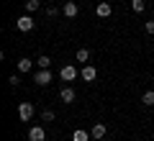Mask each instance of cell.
Listing matches in <instances>:
<instances>
[{"mask_svg": "<svg viewBox=\"0 0 154 141\" xmlns=\"http://www.w3.org/2000/svg\"><path fill=\"white\" fill-rule=\"evenodd\" d=\"M90 133H93V139H98V141H100V139H103L105 133H108V128H105V123H95Z\"/></svg>", "mask_w": 154, "mask_h": 141, "instance_id": "cell-8", "label": "cell"}, {"mask_svg": "<svg viewBox=\"0 0 154 141\" xmlns=\"http://www.w3.org/2000/svg\"><path fill=\"white\" fill-rule=\"evenodd\" d=\"M33 26H36V21H33L31 16H21V18L16 21V28H18V31H23V33L33 31Z\"/></svg>", "mask_w": 154, "mask_h": 141, "instance_id": "cell-1", "label": "cell"}, {"mask_svg": "<svg viewBox=\"0 0 154 141\" xmlns=\"http://www.w3.org/2000/svg\"><path fill=\"white\" fill-rule=\"evenodd\" d=\"M77 11H80V8H77V3H75V0H67V3H64V8H62V13H64L67 18H75V16H77Z\"/></svg>", "mask_w": 154, "mask_h": 141, "instance_id": "cell-5", "label": "cell"}, {"mask_svg": "<svg viewBox=\"0 0 154 141\" xmlns=\"http://www.w3.org/2000/svg\"><path fill=\"white\" fill-rule=\"evenodd\" d=\"M54 80V75H51L49 69H41V72H36V85H41V87H46L49 82Z\"/></svg>", "mask_w": 154, "mask_h": 141, "instance_id": "cell-4", "label": "cell"}, {"mask_svg": "<svg viewBox=\"0 0 154 141\" xmlns=\"http://www.w3.org/2000/svg\"><path fill=\"white\" fill-rule=\"evenodd\" d=\"M18 115H21V121H31L33 118V105L31 103H21L18 105Z\"/></svg>", "mask_w": 154, "mask_h": 141, "instance_id": "cell-3", "label": "cell"}, {"mask_svg": "<svg viewBox=\"0 0 154 141\" xmlns=\"http://www.w3.org/2000/svg\"><path fill=\"white\" fill-rule=\"evenodd\" d=\"M95 13H98V18H108L110 13H113V8H110V3H98Z\"/></svg>", "mask_w": 154, "mask_h": 141, "instance_id": "cell-7", "label": "cell"}, {"mask_svg": "<svg viewBox=\"0 0 154 141\" xmlns=\"http://www.w3.org/2000/svg\"><path fill=\"white\" fill-rule=\"evenodd\" d=\"M44 139H46V133H44L41 126H33V128L28 131V141H44Z\"/></svg>", "mask_w": 154, "mask_h": 141, "instance_id": "cell-6", "label": "cell"}, {"mask_svg": "<svg viewBox=\"0 0 154 141\" xmlns=\"http://www.w3.org/2000/svg\"><path fill=\"white\" fill-rule=\"evenodd\" d=\"M95 77H98V69H95L93 64H88V67L82 69V80H85V82H93Z\"/></svg>", "mask_w": 154, "mask_h": 141, "instance_id": "cell-9", "label": "cell"}, {"mask_svg": "<svg viewBox=\"0 0 154 141\" xmlns=\"http://www.w3.org/2000/svg\"><path fill=\"white\" fill-rule=\"evenodd\" d=\"M90 136H93V133H88L85 128H75V133H72V141H90Z\"/></svg>", "mask_w": 154, "mask_h": 141, "instance_id": "cell-10", "label": "cell"}, {"mask_svg": "<svg viewBox=\"0 0 154 141\" xmlns=\"http://www.w3.org/2000/svg\"><path fill=\"white\" fill-rule=\"evenodd\" d=\"M33 62L31 59H18V72H31Z\"/></svg>", "mask_w": 154, "mask_h": 141, "instance_id": "cell-12", "label": "cell"}, {"mask_svg": "<svg viewBox=\"0 0 154 141\" xmlns=\"http://www.w3.org/2000/svg\"><path fill=\"white\" fill-rule=\"evenodd\" d=\"M59 77H62V80H64V82H72V80H77V67H72V64L62 67Z\"/></svg>", "mask_w": 154, "mask_h": 141, "instance_id": "cell-2", "label": "cell"}, {"mask_svg": "<svg viewBox=\"0 0 154 141\" xmlns=\"http://www.w3.org/2000/svg\"><path fill=\"white\" fill-rule=\"evenodd\" d=\"M141 103H144V105H149V108H152V105H154V90H146V92H144V98H141Z\"/></svg>", "mask_w": 154, "mask_h": 141, "instance_id": "cell-14", "label": "cell"}, {"mask_svg": "<svg viewBox=\"0 0 154 141\" xmlns=\"http://www.w3.org/2000/svg\"><path fill=\"white\" fill-rule=\"evenodd\" d=\"M36 64L41 67V69H49V67H51V59H49V57H46V54H41V57H38V59H36Z\"/></svg>", "mask_w": 154, "mask_h": 141, "instance_id": "cell-13", "label": "cell"}, {"mask_svg": "<svg viewBox=\"0 0 154 141\" xmlns=\"http://www.w3.org/2000/svg\"><path fill=\"white\" fill-rule=\"evenodd\" d=\"M8 82H11V85H13V87H18V85H21V80H18V77H16V75H11V80H8Z\"/></svg>", "mask_w": 154, "mask_h": 141, "instance_id": "cell-19", "label": "cell"}, {"mask_svg": "<svg viewBox=\"0 0 154 141\" xmlns=\"http://www.w3.org/2000/svg\"><path fill=\"white\" fill-rule=\"evenodd\" d=\"M38 5H41V3H38V0H26V11H28V13L38 11Z\"/></svg>", "mask_w": 154, "mask_h": 141, "instance_id": "cell-17", "label": "cell"}, {"mask_svg": "<svg viewBox=\"0 0 154 141\" xmlns=\"http://www.w3.org/2000/svg\"><path fill=\"white\" fill-rule=\"evenodd\" d=\"M131 8H134V13H141L144 8H146V3H144V0H131Z\"/></svg>", "mask_w": 154, "mask_h": 141, "instance_id": "cell-15", "label": "cell"}, {"mask_svg": "<svg viewBox=\"0 0 154 141\" xmlns=\"http://www.w3.org/2000/svg\"><path fill=\"white\" fill-rule=\"evenodd\" d=\"M46 16H49V18H54V16H57V8H54V5H51V8H46Z\"/></svg>", "mask_w": 154, "mask_h": 141, "instance_id": "cell-21", "label": "cell"}, {"mask_svg": "<svg viewBox=\"0 0 154 141\" xmlns=\"http://www.w3.org/2000/svg\"><path fill=\"white\" fill-rule=\"evenodd\" d=\"M59 98H62V103H75V90H72V87H64V90L59 92Z\"/></svg>", "mask_w": 154, "mask_h": 141, "instance_id": "cell-11", "label": "cell"}, {"mask_svg": "<svg viewBox=\"0 0 154 141\" xmlns=\"http://www.w3.org/2000/svg\"><path fill=\"white\" fill-rule=\"evenodd\" d=\"M41 121H46V123L54 121V113H51V110H44V113H41Z\"/></svg>", "mask_w": 154, "mask_h": 141, "instance_id": "cell-18", "label": "cell"}, {"mask_svg": "<svg viewBox=\"0 0 154 141\" xmlns=\"http://www.w3.org/2000/svg\"><path fill=\"white\" fill-rule=\"evenodd\" d=\"M90 59V49H77V62H88Z\"/></svg>", "mask_w": 154, "mask_h": 141, "instance_id": "cell-16", "label": "cell"}, {"mask_svg": "<svg viewBox=\"0 0 154 141\" xmlns=\"http://www.w3.org/2000/svg\"><path fill=\"white\" fill-rule=\"evenodd\" d=\"M144 28H146V33H154V21H146V26H144Z\"/></svg>", "mask_w": 154, "mask_h": 141, "instance_id": "cell-20", "label": "cell"}]
</instances>
